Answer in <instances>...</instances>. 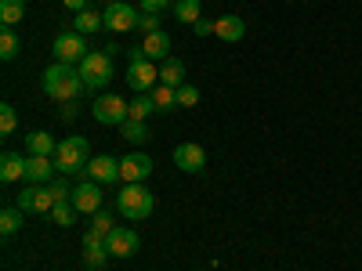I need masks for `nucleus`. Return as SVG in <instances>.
Wrapping results in <instances>:
<instances>
[{
    "mask_svg": "<svg viewBox=\"0 0 362 271\" xmlns=\"http://www.w3.org/2000/svg\"><path fill=\"white\" fill-rule=\"evenodd\" d=\"M87 90V83H83V76H80V66H66V62H54V66H47V73H44V95L51 98V102H76V95H83Z\"/></svg>",
    "mask_w": 362,
    "mask_h": 271,
    "instance_id": "nucleus-1",
    "label": "nucleus"
},
{
    "mask_svg": "<svg viewBox=\"0 0 362 271\" xmlns=\"http://www.w3.org/2000/svg\"><path fill=\"white\" fill-rule=\"evenodd\" d=\"M90 163V145L83 134H73V138H62L54 148V167L58 174H83Z\"/></svg>",
    "mask_w": 362,
    "mask_h": 271,
    "instance_id": "nucleus-2",
    "label": "nucleus"
},
{
    "mask_svg": "<svg viewBox=\"0 0 362 271\" xmlns=\"http://www.w3.org/2000/svg\"><path fill=\"white\" fill-rule=\"evenodd\" d=\"M116 206L127 221H145L148 214H153V192H148L145 185H127L116 195Z\"/></svg>",
    "mask_w": 362,
    "mask_h": 271,
    "instance_id": "nucleus-3",
    "label": "nucleus"
},
{
    "mask_svg": "<svg viewBox=\"0 0 362 271\" xmlns=\"http://www.w3.org/2000/svg\"><path fill=\"white\" fill-rule=\"evenodd\" d=\"M80 76L87 83V90H102L109 80H112V54H102V51H90L83 62H80Z\"/></svg>",
    "mask_w": 362,
    "mask_h": 271,
    "instance_id": "nucleus-4",
    "label": "nucleus"
},
{
    "mask_svg": "<svg viewBox=\"0 0 362 271\" xmlns=\"http://www.w3.org/2000/svg\"><path fill=\"white\" fill-rule=\"evenodd\" d=\"M90 112H95V119H98L102 127H124L127 119H131V105L119 98V95H102Z\"/></svg>",
    "mask_w": 362,
    "mask_h": 271,
    "instance_id": "nucleus-5",
    "label": "nucleus"
},
{
    "mask_svg": "<svg viewBox=\"0 0 362 271\" xmlns=\"http://www.w3.org/2000/svg\"><path fill=\"white\" fill-rule=\"evenodd\" d=\"M51 54H54V62H66V66H80L83 58L90 54L87 51V44H83V37L76 33H58L54 37V44H51Z\"/></svg>",
    "mask_w": 362,
    "mask_h": 271,
    "instance_id": "nucleus-6",
    "label": "nucleus"
},
{
    "mask_svg": "<svg viewBox=\"0 0 362 271\" xmlns=\"http://www.w3.org/2000/svg\"><path fill=\"white\" fill-rule=\"evenodd\" d=\"M138 15L141 11H134L131 4H124V0H112V4L102 11V22H105L109 33H127V29H138Z\"/></svg>",
    "mask_w": 362,
    "mask_h": 271,
    "instance_id": "nucleus-7",
    "label": "nucleus"
},
{
    "mask_svg": "<svg viewBox=\"0 0 362 271\" xmlns=\"http://www.w3.org/2000/svg\"><path fill=\"white\" fill-rule=\"evenodd\" d=\"M160 80V69L148 62V58H131V66H127V83L134 87V95H148V90L156 87Z\"/></svg>",
    "mask_w": 362,
    "mask_h": 271,
    "instance_id": "nucleus-8",
    "label": "nucleus"
},
{
    "mask_svg": "<svg viewBox=\"0 0 362 271\" xmlns=\"http://www.w3.org/2000/svg\"><path fill=\"white\" fill-rule=\"evenodd\" d=\"M105 246H109L112 257L127 260V257H134V253L141 250V239H138V231H131V228H124V224H116V228L105 235Z\"/></svg>",
    "mask_w": 362,
    "mask_h": 271,
    "instance_id": "nucleus-9",
    "label": "nucleus"
},
{
    "mask_svg": "<svg viewBox=\"0 0 362 271\" xmlns=\"http://www.w3.org/2000/svg\"><path fill=\"white\" fill-rule=\"evenodd\" d=\"M51 206H54V195L44 185H29L18 195V210H22V214H51Z\"/></svg>",
    "mask_w": 362,
    "mask_h": 271,
    "instance_id": "nucleus-10",
    "label": "nucleus"
},
{
    "mask_svg": "<svg viewBox=\"0 0 362 271\" xmlns=\"http://www.w3.org/2000/svg\"><path fill=\"white\" fill-rule=\"evenodd\" d=\"M69 203L76 206V214H98L102 210V185L98 181H80V185L73 188Z\"/></svg>",
    "mask_w": 362,
    "mask_h": 271,
    "instance_id": "nucleus-11",
    "label": "nucleus"
},
{
    "mask_svg": "<svg viewBox=\"0 0 362 271\" xmlns=\"http://www.w3.org/2000/svg\"><path fill=\"white\" fill-rule=\"evenodd\" d=\"M174 167H177V170H185V174H203V167H206V152H203L196 141H185V145H177V148H174Z\"/></svg>",
    "mask_w": 362,
    "mask_h": 271,
    "instance_id": "nucleus-12",
    "label": "nucleus"
},
{
    "mask_svg": "<svg viewBox=\"0 0 362 271\" xmlns=\"http://www.w3.org/2000/svg\"><path fill=\"white\" fill-rule=\"evenodd\" d=\"M153 174V159H148L145 152H131L119 159V177L127 181V185H141V181Z\"/></svg>",
    "mask_w": 362,
    "mask_h": 271,
    "instance_id": "nucleus-13",
    "label": "nucleus"
},
{
    "mask_svg": "<svg viewBox=\"0 0 362 271\" xmlns=\"http://www.w3.org/2000/svg\"><path fill=\"white\" fill-rule=\"evenodd\" d=\"M112 253H109V246H105V235H98V231H83V264L90 267V271H98L105 260H109Z\"/></svg>",
    "mask_w": 362,
    "mask_h": 271,
    "instance_id": "nucleus-14",
    "label": "nucleus"
},
{
    "mask_svg": "<svg viewBox=\"0 0 362 271\" xmlns=\"http://www.w3.org/2000/svg\"><path fill=\"white\" fill-rule=\"evenodd\" d=\"M87 181H98V185H112V181H119V159L112 156H95L87 163Z\"/></svg>",
    "mask_w": 362,
    "mask_h": 271,
    "instance_id": "nucleus-15",
    "label": "nucleus"
},
{
    "mask_svg": "<svg viewBox=\"0 0 362 271\" xmlns=\"http://www.w3.org/2000/svg\"><path fill=\"white\" fill-rule=\"evenodd\" d=\"M54 159L51 156H25V181L29 185H51V174H54Z\"/></svg>",
    "mask_w": 362,
    "mask_h": 271,
    "instance_id": "nucleus-16",
    "label": "nucleus"
},
{
    "mask_svg": "<svg viewBox=\"0 0 362 271\" xmlns=\"http://www.w3.org/2000/svg\"><path fill=\"white\" fill-rule=\"evenodd\" d=\"M214 37H221L225 44L243 40L247 37V22L239 18V15H221V18H214Z\"/></svg>",
    "mask_w": 362,
    "mask_h": 271,
    "instance_id": "nucleus-17",
    "label": "nucleus"
},
{
    "mask_svg": "<svg viewBox=\"0 0 362 271\" xmlns=\"http://www.w3.org/2000/svg\"><path fill=\"white\" fill-rule=\"evenodd\" d=\"M141 51H145L148 62H167V58H170V37L163 33V29H160V33H148L141 40Z\"/></svg>",
    "mask_w": 362,
    "mask_h": 271,
    "instance_id": "nucleus-18",
    "label": "nucleus"
},
{
    "mask_svg": "<svg viewBox=\"0 0 362 271\" xmlns=\"http://www.w3.org/2000/svg\"><path fill=\"white\" fill-rule=\"evenodd\" d=\"M0 181H4V185L25 181V156H18V152H4V156H0Z\"/></svg>",
    "mask_w": 362,
    "mask_h": 271,
    "instance_id": "nucleus-19",
    "label": "nucleus"
},
{
    "mask_svg": "<svg viewBox=\"0 0 362 271\" xmlns=\"http://www.w3.org/2000/svg\"><path fill=\"white\" fill-rule=\"evenodd\" d=\"M54 141L47 131H33V134H25V156H54Z\"/></svg>",
    "mask_w": 362,
    "mask_h": 271,
    "instance_id": "nucleus-20",
    "label": "nucleus"
},
{
    "mask_svg": "<svg viewBox=\"0 0 362 271\" xmlns=\"http://www.w3.org/2000/svg\"><path fill=\"white\" fill-rule=\"evenodd\" d=\"M160 83L181 87V83H185V62H181V58H167V62L160 66Z\"/></svg>",
    "mask_w": 362,
    "mask_h": 271,
    "instance_id": "nucleus-21",
    "label": "nucleus"
},
{
    "mask_svg": "<svg viewBox=\"0 0 362 271\" xmlns=\"http://www.w3.org/2000/svg\"><path fill=\"white\" fill-rule=\"evenodd\" d=\"M153 102H156V112H170V109H177V87H167V83H156L153 90Z\"/></svg>",
    "mask_w": 362,
    "mask_h": 271,
    "instance_id": "nucleus-22",
    "label": "nucleus"
},
{
    "mask_svg": "<svg viewBox=\"0 0 362 271\" xmlns=\"http://www.w3.org/2000/svg\"><path fill=\"white\" fill-rule=\"evenodd\" d=\"M25 18V0H0V22L8 29H15Z\"/></svg>",
    "mask_w": 362,
    "mask_h": 271,
    "instance_id": "nucleus-23",
    "label": "nucleus"
},
{
    "mask_svg": "<svg viewBox=\"0 0 362 271\" xmlns=\"http://www.w3.org/2000/svg\"><path fill=\"white\" fill-rule=\"evenodd\" d=\"M105 22H102V15H95V11H76V18H73V29H76V33L80 37H87V33H98V29H102Z\"/></svg>",
    "mask_w": 362,
    "mask_h": 271,
    "instance_id": "nucleus-24",
    "label": "nucleus"
},
{
    "mask_svg": "<svg viewBox=\"0 0 362 271\" xmlns=\"http://www.w3.org/2000/svg\"><path fill=\"white\" fill-rule=\"evenodd\" d=\"M51 224L73 228V224H76V206H73V203H54V206H51Z\"/></svg>",
    "mask_w": 362,
    "mask_h": 271,
    "instance_id": "nucleus-25",
    "label": "nucleus"
},
{
    "mask_svg": "<svg viewBox=\"0 0 362 271\" xmlns=\"http://www.w3.org/2000/svg\"><path fill=\"white\" fill-rule=\"evenodd\" d=\"M18 47H22L18 33L4 25V33H0V58H4V62H15V58H18Z\"/></svg>",
    "mask_w": 362,
    "mask_h": 271,
    "instance_id": "nucleus-26",
    "label": "nucleus"
},
{
    "mask_svg": "<svg viewBox=\"0 0 362 271\" xmlns=\"http://www.w3.org/2000/svg\"><path fill=\"white\" fill-rule=\"evenodd\" d=\"M174 15H177V22L192 25V22L203 18V8H199V0H177V4H174Z\"/></svg>",
    "mask_w": 362,
    "mask_h": 271,
    "instance_id": "nucleus-27",
    "label": "nucleus"
},
{
    "mask_svg": "<svg viewBox=\"0 0 362 271\" xmlns=\"http://www.w3.org/2000/svg\"><path fill=\"white\" fill-rule=\"evenodd\" d=\"M119 138L131 141V145H145L148 141V127L141 124V119H127V124L119 127Z\"/></svg>",
    "mask_w": 362,
    "mask_h": 271,
    "instance_id": "nucleus-28",
    "label": "nucleus"
},
{
    "mask_svg": "<svg viewBox=\"0 0 362 271\" xmlns=\"http://www.w3.org/2000/svg\"><path fill=\"white\" fill-rule=\"evenodd\" d=\"M18 228H22V210H18V206H8L4 214H0V235L11 239Z\"/></svg>",
    "mask_w": 362,
    "mask_h": 271,
    "instance_id": "nucleus-29",
    "label": "nucleus"
},
{
    "mask_svg": "<svg viewBox=\"0 0 362 271\" xmlns=\"http://www.w3.org/2000/svg\"><path fill=\"white\" fill-rule=\"evenodd\" d=\"M156 112V102H153V95H134V102H131V119H145Z\"/></svg>",
    "mask_w": 362,
    "mask_h": 271,
    "instance_id": "nucleus-30",
    "label": "nucleus"
},
{
    "mask_svg": "<svg viewBox=\"0 0 362 271\" xmlns=\"http://www.w3.org/2000/svg\"><path fill=\"white\" fill-rule=\"evenodd\" d=\"M18 127V116H15V105H0V134H11Z\"/></svg>",
    "mask_w": 362,
    "mask_h": 271,
    "instance_id": "nucleus-31",
    "label": "nucleus"
},
{
    "mask_svg": "<svg viewBox=\"0 0 362 271\" xmlns=\"http://www.w3.org/2000/svg\"><path fill=\"white\" fill-rule=\"evenodd\" d=\"M138 33H145V37L148 33H160V15L156 11H141L138 15Z\"/></svg>",
    "mask_w": 362,
    "mask_h": 271,
    "instance_id": "nucleus-32",
    "label": "nucleus"
},
{
    "mask_svg": "<svg viewBox=\"0 0 362 271\" xmlns=\"http://www.w3.org/2000/svg\"><path fill=\"white\" fill-rule=\"evenodd\" d=\"M196 102H199V87L181 83V87H177V105H181V109H189V105H196Z\"/></svg>",
    "mask_w": 362,
    "mask_h": 271,
    "instance_id": "nucleus-33",
    "label": "nucleus"
},
{
    "mask_svg": "<svg viewBox=\"0 0 362 271\" xmlns=\"http://www.w3.org/2000/svg\"><path fill=\"white\" fill-rule=\"evenodd\" d=\"M47 188H51V195H54V203H69V199H73V188L66 185V181H58V177L51 181V185H47Z\"/></svg>",
    "mask_w": 362,
    "mask_h": 271,
    "instance_id": "nucleus-34",
    "label": "nucleus"
},
{
    "mask_svg": "<svg viewBox=\"0 0 362 271\" xmlns=\"http://www.w3.org/2000/svg\"><path fill=\"white\" fill-rule=\"evenodd\" d=\"M116 224H112V217L105 214V210H98V214H95V221H90V231H98V235H109Z\"/></svg>",
    "mask_w": 362,
    "mask_h": 271,
    "instance_id": "nucleus-35",
    "label": "nucleus"
},
{
    "mask_svg": "<svg viewBox=\"0 0 362 271\" xmlns=\"http://www.w3.org/2000/svg\"><path fill=\"white\" fill-rule=\"evenodd\" d=\"M192 29H196V37H214V22H206V18L192 22Z\"/></svg>",
    "mask_w": 362,
    "mask_h": 271,
    "instance_id": "nucleus-36",
    "label": "nucleus"
},
{
    "mask_svg": "<svg viewBox=\"0 0 362 271\" xmlns=\"http://www.w3.org/2000/svg\"><path fill=\"white\" fill-rule=\"evenodd\" d=\"M167 4H170V0H141V11H167Z\"/></svg>",
    "mask_w": 362,
    "mask_h": 271,
    "instance_id": "nucleus-37",
    "label": "nucleus"
},
{
    "mask_svg": "<svg viewBox=\"0 0 362 271\" xmlns=\"http://www.w3.org/2000/svg\"><path fill=\"white\" fill-rule=\"evenodd\" d=\"M69 11H87V0H62Z\"/></svg>",
    "mask_w": 362,
    "mask_h": 271,
    "instance_id": "nucleus-38",
    "label": "nucleus"
},
{
    "mask_svg": "<svg viewBox=\"0 0 362 271\" xmlns=\"http://www.w3.org/2000/svg\"><path fill=\"white\" fill-rule=\"evenodd\" d=\"M73 116H76V102H66V105H62V119H66V124H69Z\"/></svg>",
    "mask_w": 362,
    "mask_h": 271,
    "instance_id": "nucleus-39",
    "label": "nucleus"
}]
</instances>
